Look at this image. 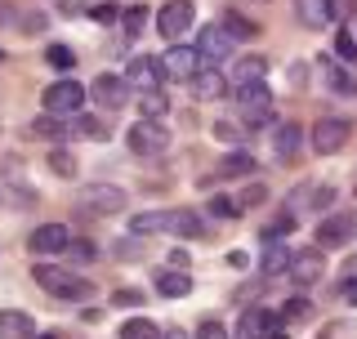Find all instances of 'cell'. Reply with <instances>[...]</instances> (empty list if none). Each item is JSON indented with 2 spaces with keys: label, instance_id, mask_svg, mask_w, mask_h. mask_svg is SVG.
<instances>
[{
  "label": "cell",
  "instance_id": "obj_40",
  "mask_svg": "<svg viewBox=\"0 0 357 339\" xmlns=\"http://www.w3.org/2000/svg\"><path fill=\"white\" fill-rule=\"evenodd\" d=\"M264 197H268V188H264V183H245V188L237 192V210H250V206H259Z\"/></svg>",
  "mask_w": 357,
  "mask_h": 339
},
{
  "label": "cell",
  "instance_id": "obj_19",
  "mask_svg": "<svg viewBox=\"0 0 357 339\" xmlns=\"http://www.w3.org/2000/svg\"><path fill=\"white\" fill-rule=\"evenodd\" d=\"M290 259H295V250H290L286 241H264V255H259V277H264V281L286 277V273H290Z\"/></svg>",
  "mask_w": 357,
  "mask_h": 339
},
{
  "label": "cell",
  "instance_id": "obj_42",
  "mask_svg": "<svg viewBox=\"0 0 357 339\" xmlns=\"http://www.w3.org/2000/svg\"><path fill=\"white\" fill-rule=\"evenodd\" d=\"M139 241H143V236H134V241H116V246H112V255H116L121 264H134V259H143Z\"/></svg>",
  "mask_w": 357,
  "mask_h": 339
},
{
  "label": "cell",
  "instance_id": "obj_28",
  "mask_svg": "<svg viewBox=\"0 0 357 339\" xmlns=\"http://www.w3.org/2000/svg\"><path fill=\"white\" fill-rule=\"evenodd\" d=\"M72 130L85 134V139H94V143H103L107 134H112V126H107V121H98L94 112H76V116H72Z\"/></svg>",
  "mask_w": 357,
  "mask_h": 339
},
{
  "label": "cell",
  "instance_id": "obj_18",
  "mask_svg": "<svg viewBox=\"0 0 357 339\" xmlns=\"http://www.w3.org/2000/svg\"><path fill=\"white\" fill-rule=\"evenodd\" d=\"M152 290L161 299H188L192 295V273H188V268H161L156 281H152Z\"/></svg>",
  "mask_w": 357,
  "mask_h": 339
},
{
  "label": "cell",
  "instance_id": "obj_16",
  "mask_svg": "<svg viewBox=\"0 0 357 339\" xmlns=\"http://www.w3.org/2000/svg\"><path fill=\"white\" fill-rule=\"evenodd\" d=\"M317 72H321V81H326L331 94L357 98V76L349 72V63H335V54H321V59H317Z\"/></svg>",
  "mask_w": 357,
  "mask_h": 339
},
{
  "label": "cell",
  "instance_id": "obj_33",
  "mask_svg": "<svg viewBox=\"0 0 357 339\" xmlns=\"http://www.w3.org/2000/svg\"><path fill=\"white\" fill-rule=\"evenodd\" d=\"M45 161H50V170H54L59 179H76V156L67 152L63 143H59V148H50V156H45Z\"/></svg>",
  "mask_w": 357,
  "mask_h": 339
},
{
  "label": "cell",
  "instance_id": "obj_46",
  "mask_svg": "<svg viewBox=\"0 0 357 339\" xmlns=\"http://www.w3.org/2000/svg\"><path fill=\"white\" fill-rule=\"evenodd\" d=\"M290 89H308V63H290Z\"/></svg>",
  "mask_w": 357,
  "mask_h": 339
},
{
  "label": "cell",
  "instance_id": "obj_5",
  "mask_svg": "<svg viewBox=\"0 0 357 339\" xmlns=\"http://www.w3.org/2000/svg\"><path fill=\"white\" fill-rule=\"evenodd\" d=\"M353 236H357V210H326L317 219V228H312V246L340 250V246H349Z\"/></svg>",
  "mask_w": 357,
  "mask_h": 339
},
{
  "label": "cell",
  "instance_id": "obj_6",
  "mask_svg": "<svg viewBox=\"0 0 357 339\" xmlns=\"http://www.w3.org/2000/svg\"><path fill=\"white\" fill-rule=\"evenodd\" d=\"M85 98H89V89H85L81 81H72V76H63V81L45 85L40 107H45V112H54V116H76V112L85 107Z\"/></svg>",
  "mask_w": 357,
  "mask_h": 339
},
{
  "label": "cell",
  "instance_id": "obj_32",
  "mask_svg": "<svg viewBox=\"0 0 357 339\" xmlns=\"http://www.w3.org/2000/svg\"><path fill=\"white\" fill-rule=\"evenodd\" d=\"M290 232H295V214H290L286 206H282V214H277L273 223H264V228H259L264 241H282V236H290Z\"/></svg>",
  "mask_w": 357,
  "mask_h": 339
},
{
  "label": "cell",
  "instance_id": "obj_53",
  "mask_svg": "<svg viewBox=\"0 0 357 339\" xmlns=\"http://www.w3.org/2000/svg\"><path fill=\"white\" fill-rule=\"evenodd\" d=\"M245 5H273V0H245Z\"/></svg>",
  "mask_w": 357,
  "mask_h": 339
},
{
  "label": "cell",
  "instance_id": "obj_36",
  "mask_svg": "<svg viewBox=\"0 0 357 339\" xmlns=\"http://www.w3.org/2000/svg\"><path fill=\"white\" fill-rule=\"evenodd\" d=\"M335 59H340V63H357V36H353V31H335Z\"/></svg>",
  "mask_w": 357,
  "mask_h": 339
},
{
  "label": "cell",
  "instance_id": "obj_24",
  "mask_svg": "<svg viewBox=\"0 0 357 339\" xmlns=\"http://www.w3.org/2000/svg\"><path fill=\"white\" fill-rule=\"evenodd\" d=\"M0 339H36V322L22 308H0Z\"/></svg>",
  "mask_w": 357,
  "mask_h": 339
},
{
  "label": "cell",
  "instance_id": "obj_20",
  "mask_svg": "<svg viewBox=\"0 0 357 339\" xmlns=\"http://www.w3.org/2000/svg\"><path fill=\"white\" fill-rule=\"evenodd\" d=\"M126 81H130L134 89H152V85H161V81H165L161 59H148V54L130 59V67H126Z\"/></svg>",
  "mask_w": 357,
  "mask_h": 339
},
{
  "label": "cell",
  "instance_id": "obj_55",
  "mask_svg": "<svg viewBox=\"0 0 357 339\" xmlns=\"http://www.w3.org/2000/svg\"><path fill=\"white\" fill-rule=\"evenodd\" d=\"M40 339H54V335H40Z\"/></svg>",
  "mask_w": 357,
  "mask_h": 339
},
{
  "label": "cell",
  "instance_id": "obj_38",
  "mask_svg": "<svg viewBox=\"0 0 357 339\" xmlns=\"http://www.w3.org/2000/svg\"><path fill=\"white\" fill-rule=\"evenodd\" d=\"M45 59H50V67H59V72H72V67H76V54L67 50V45H50Z\"/></svg>",
  "mask_w": 357,
  "mask_h": 339
},
{
  "label": "cell",
  "instance_id": "obj_48",
  "mask_svg": "<svg viewBox=\"0 0 357 339\" xmlns=\"http://www.w3.org/2000/svg\"><path fill=\"white\" fill-rule=\"evenodd\" d=\"M188 264H192V255H188L183 246H174V250H170V268H188Z\"/></svg>",
  "mask_w": 357,
  "mask_h": 339
},
{
  "label": "cell",
  "instance_id": "obj_29",
  "mask_svg": "<svg viewBox=\"0 0 357 339\" xmlns=\"http://www.w3.org/2000/svg\"><path fill=\"white\" fill-rule=\"evenodd\" d=\"M161 335H165V326L152 317H130L121 326V339H161Z\"/></svg>",
  "mask_w": 357,
  "mask_h": 339
},
{
  "label": "cell",
  "instance_id": "obj_1",
  "mask_svg": "<svg viewBox=\"0 0 357 339\" xmlns=\"http://www.w3.org/2000/svg\"><path fill=\"white\" fill-rule=\"evenodd\" d=\"M130 236H178V241H197V236H206V219L188 206L143 210L130 219Z\"/></svg>",
  "mask_w": 357,
  "mask_h": 339
},
{
  "label": "cell",
  "instance_id": "obj_15",
  "mask_svg": "<svg viewBox=\"0 0 357 339\" xmlns=\"http://www.w3.org/2000/svg\"><path fill=\"white\" fill-rule=\"evenodd\" d=\"M67 246H72V228H67V223H40V228H31V236H27L31 255H63Z\"/></svg>",
  "mask_w": 357,
  "mask_h": 339
},
{
  "label": "cell",
  "instance_id": "obj_41",
  "mask_svg": "<svg viewBox=\"0 0 357 339\" xmlns=\"http://www.w3.org/2000/svg\"><path fill=\"white\" fill-rule=\"evenodd\" d=\"M192 339H232V335H228V326H223V322L206 317V322L197 326V335H192Z\"/></svg>",
  "mask_w": 357,
  "mask_h": 339
},
{
  "label": "cell",
  "instance_id": "obj_45",
  "mask_svg": "<svg viewBox=\"0 0 357 339\" xmlns=\"http://www.w3.org/2000/svg\"><path fill=\"white\" fill-rule=\"evenodd\" d=\"M112 303H126V308H134V303H143V290H134V286H121L116 295H112Z\"/></svg>",
  "mask_w": 357,
  "mask_h": 339
},
{
  "label": "cell",
  "instance_id": "obj_13",
  "mask_svg": "<svg viewBox=\"0 0 357 339\" xmlns=\"http://www.w3.org/2000/svg\"><path fill=\"white\" fill-rule=\"evenodd\" d=\"M331 206H335V188L331 183H299L286 197V210L290 214H326Z\"/></svg>",
  "mask_w": 357,
  "mask_h": 339
},
{
  "label": "cell",
  "instance_id": "obj_56",
  "mask_svg": "<svg viewBox=\"0 0 357 339\" xmlns=\"http://www.w3.org/2000/svg\"><path fill=\"white\" fill-rule=\"evenodd\" d=\"M353 192H357V183H353Z\"/></svg>",
  "mask_w": 357,
  "mask_h": 339
},
{
  "label": "cell",
  "instance_id": "obj_23",
  "mask_svg": "<svg viewBox=\"0 0 357 339\" xmlns=\"http://www.w3.org/2000/svg\"><path fill=\"white\" fill-rule=\"evenodd\" d=\"M264 76H268V59H264V54H245V59L232 63L228 85H232V89H241V85H250V81H264Z\"/></svg>",
  "mask_w": 357,
  "mask_h": 339
},
{
  "label": "cell",
  "instance_id": "obj_51",
  "mask_svg": "<svg viewBox=\"0 0 357 339\" xmlns=\"http://www.w3.org/2000/svg\"><path fill=\"white\" fill-rule=\"evenodd\" d=\"M161 339H188V335H183V331H178V326H170V331H165Z\"/></svg>",
  "mask_w": 357,
  "mask_h": 339
},
{
  "label": "cell",
  "instance_id": "obj_30",
  "mask_svg": "<svg viewBox=\"0 0 357 339\" xmlns=\"http://www.w3.org/2000/svg\"><path fill=\"white\" fill-rule=\"evenodd\" d=\"M219 22H223V27H228L237 40H250V36H259V27H255V22L245 18V14H237V9H223V18H219Z\"/></svg>",
  "mask_w": 357,
  "mask_h": 339
},
{
  "label": "cell",
  "instance_id": "obj_2",
  "mask_svg": "<svg viewBox=\"0 0 357 339\" xmlns=\"http://www.w3.org/2000/svg\"><path fill=\"white\" fill-rule=\"evenodd\" d=\"M31 277H36V286L45 290V295H54V299H63V303L94 299V281H85L72 264H36V268H31Z\"/></svg>",
  "mask_w": 357,
  "mask_h": 339
},
{
  "label": "cell",
  "instance_id": "obj_43",
  "mask_svg": "<svg viewBox=\"0 0 357 339\" xmlns=\"http://www.w3.org/2000/svg\"><path fill=\"white\" fill-rule=\"evenodd\" d=\"M326 9H331V22H349L357 14V0H326Z\"/></svg>",
  "mask_w": 357,
  "mask_h": 339
},
{
  "label": "cell",
  "instance_id": "obj_44",
  "mask_svg": "<svg viewBox=\"0 0 357 339\" xmlns=\"http://www.w3.org/2000/svg\"><path fill=\"white\" fill-rule=\"evenodd\" d=\"M317 339H357V326H349V322H331Z\"/></svg>",
  "mask_w": 357,
  "mask_h": 339
},
{
  "label": "cell",
  "instance_id": "obj_47",
  "mask_svg": "<svg viewBox=\"0 0 357 339\" xmlns=\"http://www.w3.org/2000/svg\"><path fill=\"white\" fill-rule=\"evenodd\" d=\"M89 18H94V22H112V18H116V5H112V0H107V5H94Z\"/></svg>",
  "mask_w": 357,
  "mask_h": 339
},
{
  "label": "cell",
  "instance_id": "obj_4",
  "mask_svg": "<svg viewBox=\"0 0 357 339\" xmlns=\"http://www.w3.org/2000/svg\"><path fill=\"white\" fill-rule=\"evenodd\" d=\"M232 94H237V112H241L245 130L273 126V89H268V81H250V85L232 89Z\"/></svg>",
  "mask_w": 357,
  "mask_h": 339
},
{
  "label": "cell",
  "instance_id": "obj_54",
  "mask_svg": "<svg viewBox=\"0 0 357 339\" xmlns=\"http://www.w3.org/2000/svg\"><path fill=\"white\" fill-rule=\"evenodd\" d=\"M0 63H5V50H0Z\"/></svg>",
  "mask_w": 357,
  "mask_h": 339
},
{
  "label": "cell",
  "instance_id": "obj_50",
  "mask_svg": "<svg viewBox=\"0 0 357 339\" xmlns=\"http://www.w3.org/2000/svg\"><path fill=\"white\" fill-rule=\"evenodd\" d=\"M344 299H349L353 308H357V281H349V286H344Z\"/></svg>",
  "mask_w": 357,
  "mask_h": 339
},
{
  "label": "cell",
  "instance_id": "obj_8",
  "mask_svg": "<svg viewBox=\"0 0 357 339\" xmlns=\"http://www.w3.org/2000/svg\"><path fill=\"white\" fill-rule=\"evenodd\" d=\"M237 45L241 40L232 36L223 22H210V27H201V36H197V54H201V63H206V67H223L232 54H237Z\"/></svg>",
  "mask_w": 357,
  "mask_h": 339
},
{
  "label": "cell",
  "instance_id": "obj_9",
  "mask_svg": "<svg viewBox=\"0 0 357 339\" xmlns=\"http://www.w3.org/2000/svg\"><path fill=\"white\" fill-rule=\"evenodd\" d=\"M161 72L165 81H178V85H192L201 72H206V63H201L197 45H170V50L161 54Z\"/></svg>",
  "mask_w": 357,
  "mask_h": 339
},
{
  "label": "cell",
  "instance_id": "obj_21",
  "mask_svg": "<svg viewBox=\"0 0 357 339\" xmlns=\"http://www.w3.org/2000/svg\"><path fill=\"white\" fill-rule=\"evenodd\" d=\"M188 89H192V98H201V103H219V98L228 94L232 85H228V76H223L219 67H206V72H201Z\"/></svg>",
  "mask_w": 357,
  "mask_h": 339
},
{
  "label": "cell",
  "instance_id": "obj_26",
  "mask_svg": "<svg viewBox=\"0 0 357 339\" xmlns=\"http://www.w3.org/2000/svg\"><path fill=\"white\" fill-rule=\"evenodd\" d=\"M299 143H304V130H299L295 121L277 126V134H273V152H277V161H295V156H299Z\"/></svg>",
  "mask_w": 357,
  "mask_h": 339
},
{
  "label": "cell",
  "instance_id": "obj_37",
  "mask_svg": "<svg viewBox=\"0 0 357 339\" xmlns=\"http://www.w3.org/2000/svg\"><path fill=\"white\" fill-rule=\"evenodd\" d=\"M206 214H210V219H237V201H228V197H210L206 201Z\"/></svg>",
  "mask_w": 357,
  "mask_h": 339
},
{
  "label": "cell",
  "instance_id": "obj_14",
  "mask_svg": "<svg viewBox=\"0 0 357 339\" xmlns=\"http://www.w3.org/2000/svg\"><path fill=\"white\" fill-rule=\"evenodd\" d=\"M89 98L98 103V112H121L130 103V81L116 76V72H103V76H94V85H89Z\"/></svg>",
  "mask_w": 357,
  "mask_h": 339
},
{
  "label": "cell",
  "instance_id": "obj_31",
  "mask_svg": "<svg viewBox=\"0 0 357 339\" xmlns=\"http://www.w3.org/2000/svg\"><path fill=\"white\" fill-rule=\"evenodd\" d=\"M67 264H72V268H89V264H94V259H98V250H94V241H81V236H72V246H67Z\"/></svg>",
  "mask_w": 357,
  "mask_h": 339
},
{
  "label": "cell",
  "instance_id": "obj_10",
  "mask_svg": "<svg viewBox=\"0 0 357 339\" xmlns=\"http://www.w3.org/2000/svg\"><path fill=\"white\" fill-rule=\"evenodd\" d=\"M192 22H197V0H165L161 5V14H156V27H161V36L178 45L192 31Z\"/></svg>",
  "mask_w": 357,
  "mask_h": 339
},
{
  "label": "cell",
  "instance_id": "obj_7",
  "mask_svg": "<svg viewBox=\"0 0 357 339\" xmlns=\"http://www.w3.org/2000/svg\"><path fill=\"white\" fill-rule=\"evenodd\" d=\"M126 148L134 156H165L170 152V130L161 126V121H134V126L126 130Z\"/></svg>",
  "mask_w": 357,
  "mask_h": 339
},
{
  "label": "cell",
  "instance_id": "obj_35",
  "mask_svg": "<svg viewBox=\"0 0 357 339\" xmlns=\"http://www.w3.org/2000/svg\"><path fill=\"white\" fill-rule=\"evenodd\" d=\"M245 126H237V121H215V139H223V143H232V148H241L245 143Z\"/></svg>",
  "mask_w": 357,
  "mask_h": 339
},
{
  "label": "cell",
  "instance_id": "obj_25",
  "mask_svg": "<svg viewBox=\"0 0 357 339\" xmlns=\"http://www.w3.org/2000/svg\"><path fill=\"white\" fill-rule=\"evenodd\" d=\"M134 107H139V116H143V121H161L165 112H170V94H165L161 85L139 89V94H134Z\"/></svg>",
  "mask_w": 357,
  "mask_h": 339
},
{
  "label": "cell",
  "instance_id": "obj_12",
  "mask_svg": "<svg viewBox=\"0 0 357 339\" xmlns=\"http://www.w3.org/2000/svg\"><path fill=\"white\" fill-rule=\"evenodd\" d=\"M349 139H353V126L344 116H321L317 126H312V152H317V156L344 152V148H349Z\"/></svg>",
  "mask_w": 357,
  "mask_h": 339
},
{
  "label": "cell",
  "instance_id": "obj_17",
  "mask_svg": "<svg viewBox=\"0 0 357 339\" xmlns=\"http://www.w3.org/2000/svg\"><path fill=\"white\" fill-rule=\"evenodd\" d=\"M277 312H268V308H259V303H250V308L241 312V326H237V339H268L277 331Z\"/></svg>",
  "mask_w": 357,
  "mask_h": 339
},
{
  "label": "cell",
  "instance_id": "obj_27",
  "mask_svg": "<svg viewBox=\"0 0 357 339\" xmlns=\"http://www.w3.org/2000/svg\"><path fill=\"white\" fill-rule=\"evenodd\" d=\"M295 18L304 22V27L321 31L331 22V9H326V0H295Z\"/></svg>",
  "mask_w": 357,
  "mask_h": 339
},
{
  "label": "cell",
  "instance_id": "obj_3",
  "mask_svg": "<svg viewBox=\"0 0 357 339\" xmlns=\"http://www.w3.org/2000/svg\"><path fill=\"white\" fill-rule=\"evenodd\" d=\"M76 206H81L85 214L107 219V214H121L130 206V192L121 183H81V188H76Z\"/></svg>",
  "mask_w": 357,
  "mask_h": 339
},
{
  "label": "cell",
  "instance_id": "obj_34",
  "mask_svg": "<svg viewBox=\"0 0 357 339\" xmlns=\"http://www.w3.org/2000/svg\"><path fill=\"white\" fill-rule=\"evenodd\" d=\"M148 27V9L143 5H126V40H139Z\"/></svg>",
  "mask_w": 357,
  "mask_h": 339
},
{
  "label": "cell",
  "instance_id": "obj_22",
  "mask_svg": "<svg viewBox=\"0 0 357 339\" xmlns=\"http://www.w3.org/2000/svg\"><path fill=\"white\" fill-rule=\"evenodd\" d=\"M27 134H36V139H50V143H67L72 139V116H54V112H45V116H36L27 126Z\"/></svg>",
  "mask_w": 357,
  "mask_h": 339
},
{
  "label": "cell",
  "instance_id": "obj_52",
  "mask_svg": "<svg viewBox=\"0 0 357 339\" xmlns=\"http://www.w3.org/2000/svg\"><path fill=\"white\" fill-rule=\"evenodd\" d=\"M268 339H290V335L282 331V326H277V331H273V335H268Z\"/></svg>",
  "mask_w": 357,
  "mask_h": 339
},
{
  "label": "cell",
  "instance_id": "obj_49",
  "mask_svg": "<svg viewBox=\"0 0 357 339\" xmlns=\"http://www.w3.org/2000/svg\"><path fill=\"white\" fill-rule=\"evenodd\" d=\"M228 264H232V268H250V255H245V250H232Z\"/></svg>",
  "mask_w": 357,
  "mask_h": 339
},
{
  "label": "cell",
  "instance_id": "obj_39",
  "mask_svg": "<svg viewBox=\"0 0 357 339\" xmlns=\"http://www.w3.org/2000/svg\"><path fill=\"white\" fill-rule=\"evenodd\" d=\"M277 317H282V322H308V317H312V303H308V299H290L286 308L277 312Z\"/></svg>",
  "mask_w": 357,
  "mask_h": 339
},
{
  "label": "cell",
  "instance_id": "obj_11",
  "mask_svg": "<svg viewBox=\"0 0 357 339\" xmlns=\"http://www.w3.org/2000/svg\"><path fill=\"white\" fill-rule=\"evenodd\" d=\"M290 286L295 290H312L321 277H326V255H321V246H308V250H295L290 259Z\"/></svg>",
  "mask_w": 357,
  "mask_h": 339
}]
</instances>
